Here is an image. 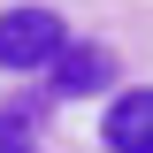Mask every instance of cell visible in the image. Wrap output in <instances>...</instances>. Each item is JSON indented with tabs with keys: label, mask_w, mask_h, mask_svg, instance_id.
Listing matches in <instances>:
<instances>
[{
	"label": "cell",
	"mask_w": 153,
	"mask_h": 153,
	"mask_svg": "<svg viewBox=\"0 0 153 153\" xmlns=\"http://www.w3.org/2000/svg\"><path fill=\"white\" fill-rule=\"evenodd\" d=\"M69 46V31H61L54 8H8L0 16V69H54V54Z\"/></svg>",
	"instance_id": "6da1fadb"
},
{
	"label": "cell",
	"mask_w": 153,
	"mask_h": 153,
	"mask_svg": "<svg viewBox=\"0 0 153 153\" xmlns=\"http://www.w3.org/2000/svg\"><path fill=\"white\" fill-rule=\"evenodd\" d=\"M0 153H38V130H31V115H0Z\"/></svg>",
	"instance_id": "277c9868"
},
{
	"label": "cell",
	"mask_w": 153,
	"mask_h": 153,
	"mask_svg": "<svg viewBox=\"0 0 153 153\" xmlns=\"http://www.w3.org/2000/svg\"><path fill=\"white\" fill-rule=\"evenodd\" d=\"M46 76H54L61 100H100V92L115 84V54H107V46H61Z\"/></svg>",
	"instance_id": "7a4b0ae2"
},
{
	"label": "cell",
	"mask_w": 153,
	"mask_h": 153,
	"mask_svg": "<svg viewBox=\"0 0 153 153\" xmlns=\"http://www.w3.org/2000/svg\"><path fill=\"white\" fill-rule=\"evenodd\" d=\"M100 138H107V153H153V92H123Z\"/></svg>",
	"instance_id": "3957f363"
}]
</instances>
